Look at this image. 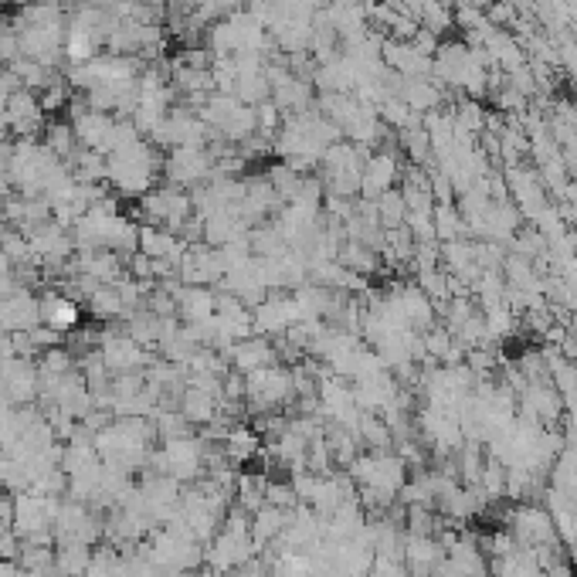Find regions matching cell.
Returning <instances> with one entry per match:
<instances>
[{"mask_svg":"<svg viewBox=\"0 0 577 577\" xmlns=\"http://www.w3.org/2000/svg\"><path fill=\"white\" fill-rule=\"evenodd\" d=\"M146 469L174 476L180 486H191V482H201L204 472H208V445L197 435L170 438V442H160L157 452H150Z\"/></svg>","mask_w":577,"mask_h":577,"instance_id":"277c9868","label":"cell"},{"mask_svg":"<svg viewBox=\"0 0 577 577\" xmlns=\"http://www.w3.org/2000/svg\"><path fill=\"white\" fill-rule=\"evenodd\" d=\"M258 554L252 540V513H245L241 506L228 510L221 530L214 533V540L204 547V567L218 577L235 574L238 567H245Z\"/></svg>","mask_w":577,"mask_h":577,"instance_id":"3957f363","label":"cell"},{"mask_svg":"<svg viewBox=\"0 0 577 577\" xmlns=\"http://www.w3.org/2000/svg\"><path fill=\"white\" fill-rule=\"evenodd\" d=\"M289 513L292 510H279V506H269V503L252 513V540H255L258 554L282 537V530H286V523H289Z\"/></svg>","mask_w":577,"mask_h":577,"instance_id":"cb8c5ba5","label":"cell"},{"mask_svg":"<svg viewBox=\"0 0 577 577\" xmlns=\"http://www.w3.org/2000/svg\"><path fill=\"white\" fill-rule=\"evenodd\" d=\"M401 180V160L398 150H374L364 160V180H360V197L377 201L381 194L394 191Z\"/></svg>","mask_w":577,"mask_h":577,"instance_id":"5bb4252c","label":"cell"},{"mask_svg":"<svg viewBox=\"0 0 577 577\" xmlns=\"http://www.w3.org/2000/svg\"><path fill=\"white\" fill-rule=\"evenodd\" d=\"M221 449L231 459V465H241V462H252L258 452H262V435L255 432V425H231Z\"/></svg>","mask_w":577,"mask_h":577,"instance_id":"83f0119b","label":"cell"},{"mask_svg":"<svg viewBox=\"0 0 577 577\" xmlns=\"http://www.w3.org/2000/svg\"><path fill=\"white\" fill-rule=\"evenodd\" d=\"M252 323L258 337H286L292 326L299 323V309L292 292H269V296L252 309Z\"/></svg>","mask_w":577,"mask_h":577,"instance_id":"30bf717a","label":"cell"},{"mask_svg":"<svg viewBox=\"0 0 577 577\" xmlns=\"http://www.w3.org/2000/svg\"><path fill=\"white\" fill-rule=\"evenodd\" d=\"M231 370H238V374H252V370H265V367H275L279 364V350H275V343H269V337H252L231 343V350L225 353Z\"/></svg>","mask_w":577,"mask_h":577,"instance_id":"e0dca14e","label":"cell"},{"mask_svg":"<svg viewBox=\"0 0 577 577\" xmlns=\"http://www.w3.org/2000/svg\"><path fill=\"white\" fill-rule=\"evenodd\" d=\"M187 241L177 231L157 228V225H140V252L146 258H163L170 265H180V258L187 255Z\"/></svg>","mask_w":577,"mask_h":577,"instance_id":"44dd1931","label":"cell"},{"mask_svg":"<svg viewBox=\"0 0 577 577\" xmlns=\"http://www.w3.org/2000/svg\"><path fill=\"white\" fill-rule=\"evenodd\" d=\"M4 116H7V123H11L14 140H41V133H45V126H48L38 96L28 89L11 92V99H7V106H4Z\"/></svg>","mask_w":577,"mask_h":577,"instance_id":"4fadbf2b","label":"cell"},{"mask_svg":"<svg viewBox=\"0 0 577 577\" xmlns=\"http://www.w3.org/2000/svg\"><path fill=\"white\" fill-rule=\"evenodd\" d=\"M72 275H89L99 286H116L126 275V258L109 252V248H89V252H75Z\"/></svg>","mask_w":577,"mask_h":577,"instance_id":"2e32d148","label":"cell"},{"mask_svg":"<svg viewBox=\"0 0 577 577\" xmlns=\"http://www.w3.org/2000/svg\"><path fill=\"white\" fill-rule=\"evenodd\" d=\"M126 333L133 337L136 343H140L143 350H150V353H157L160 350V337H163V316L157 313H150V309H136V313H129L126 316Z\"/></svg>","mask_w":577,"mask_h":577,"instance_id":"4316f807","label":"cell"},{"mask_svg":"<svg viewBox=\"0 0 577 577\" xmlns=\"http://www.w3.org/2000/svg\"><path fill=\"white\" fill-rule=\"evenodd\" d=\"M214 177V153L208 146H174L163 153L160 180L180 191H194V187L208 184Z\"/></svg>","mask_w":577,"mask_h":577,"instance_id":"8992f818","label":"cell"},{"mask_svg":"<svg viewBox=\"0 0 577 577\" xmlns=\"http://www.w3.org/2000/svg\"><path fill=\"white\" fill-rule=\"evenodd\" d=\"M347 476L357 486L364 510H384V506H394V499L401 496L404 482H408V462L391 452H360L350 462Z\"/></svg>","mask_w":577,"mask_h":577,"instance_id":"6da1fadb","label":"cell"},{"mask_svg":"<svg viewBox=\"0 0 577 577\" xmlns=\"http://www.w3.org/2000/svg\"><path fill=\"white\" fill-rule=\"evenodd\" d=\"M99 357L109 367V374H136L153 364V353L143 350L140 343L126 333V326L119 323H102V340H99Z\"/></svg>","mask_w":577,"mask_h":577,"instance_id":"52a82bcc","label":"cell"},{"mask_svg":"<svg viewBox=\"0 0 577 577\" xmlns=\"http://www.w3.org/2000/svg\"><path fill=\"white\" fill-rule=\"evenodd\" d=\"M177 411H180V415H184L187 421H191V425L208 428L211 421L221 415V398H218V394H211V391H204V387L187 384L184 394H180Z\"/></svg>","mask_w":577,"mask_h":577,"instance_id":"603a6c76","label":"cell"},{"mask_svg":"<svg viewBox=\"0 0 577 577\" xmlns=\"http://www.w3.org/2000/svg\"><path fill=\"white\" fill-rule=\"evenodd\" d=\"M62 499L58 496H38V493H17L14 496V530L21 540H31L38 533H51Z\"/></svg>","mask_w":577,"mask_h":577,"instance_id":"ba28073f","label":"cell"},{"mask_svg":"<svg viewBox=\"0 0 577 577\" xmlns=\"http://www.w3.org/2000/svg\"><path fill=\"white\" fill-rule=\"evenodd\" d=\"M0 577H28V574H24V567L17 561H4L0 557Z\"/></svg>","mask_w":577,"mask_h":577,"instance_id":"836d02e7","label":"cell"},{"mask_svg":"<svg viewBox=\"0 0 577 577\" xmlns=\"http://www.w3.org/2000/svg\"><path fill=\"white\" fill-rule=\"evenodd\" d=\"M445 561V547L435 537H415L404 533V567L411 577H432L435 567Z\"/></svg>","mask_w":577,"mask_h":577,"instance_id":"d6986e66","label":"cell"},{"mask_svg":"<svg viewBox=\"0 0 577 577\" xmlns=\"http://www.w3.org/2000/svg\"><path fill=\"white\" fill-rule=\"evenodd\" d=\"M116 126V116L109 113H99V109H85L72 119V129H75V140H79L82 150H99L109 157V133Z\"/></svg>","mask_w":577,"mask_h":577,"instance_id":"ffe728a7","label":"cell"},{"mask_svg":"<svg viewBox=\"0 0 577 577\" xmlns=\"http://www.w3.org/2000/svg\"><path fill=\"white\" fill-rule=\"evenodd\" d=\"M177 279L184 282V286H211V289L221 286V279H225V262H221V252L214 245L197 241V245L187 248V255L180 258Z\"/></svg>","mask_w":577,"mask_h":577,"instance_id":"8fae6325","label":"cell"},{"mask_svg":"<svg viewBox=\"0 0 577 577\" xmlns=\"http://www.w3.org/2000/svg\"><path fill=\"white\" fill-rule=\"evenodd\" d=\"M92 561V547L82 540H55V571L58 577H85Z\"/></svg>","mask_w":577,"mask_h":577,"instance_id":"484cf974","label":"cell"},{"mask_svg":"<svg viewBox=\"0 0 577 577\" xmlns=\"http://www.w3.org/2000/svg\"><path fill=\"white\" fill-rule=\"evenodd\" d=\"M292 401H296L292 370H286L282 364L245 374V404L255 415H279Z\"/></svg>","mask_w":577,"mask_h":577,"instance_id":"5b68a950","label":"cell"},{"mask_svg":"<svg viewBox=\"0 0 577 577\" xmlns=\"http://www.w3.org/2000/svg\"><path fill=\"white\" fill-rule=\"evenodd\" d=\"M38 370H41V384H55L62 381L65 374L79 370V357H75L65 343H58V347H51L38 357Z\"/></svg>","mask_w":577,"mask_h":577,"instance_id":"f1b7e54d","label":"cell"},{"mask_svg":"<svg viewBox=\"0 0 577 577\" xmlns=\"http://www.w3.org/2000/svg\"><path fill=\"white\" fill-rule=\"evenodd\" d=\"M14 4H24V7H28V4H38V0H14Z\"/></svg>","mask_w":577,"mask_h":577,"instance_id":"e575fe53","label":"cell"},{"mask_svg":"<svg viewBox=\"0 0 577 577\" xmlns=\"http://www.w3.org/2000/svg\"><path fill=\"white\" fill-rule=\"evenodd\" d=\"M163 157L153 150L146 140H136L126 150L109 153V170H106V184L113 187L119 197H133L140 201L146 191L157 187Z\"/></svg>","mask_w":577,"mask_h":577,"instance_id":"7a4b0ae2","label":"cell"},{"mask_svg":"<svg viewBox=\"0 0 577 577\" xmlns=\"http://www.w3.org/2000/svg\"><path fill=\"white\" fill-rule=\"evenodd\" d=\"M174 296H177L180 323L208 320V316H214V306H218V292H214L211 286H184V282L177 279Z\"/></svg>","mask_w":577,"mask_h":577,"instance_id":"7402d4cb","label":"cell"},{"mask_svg":"<svg viewBox=\"0 0 577 577\" xmlns=\"http://www.w3.org/2000/svg\"><path fill=\"white\" fill-rule=\"evenodd\" d=\"M41 143H45L58 160H65L68 167H72V160L79 157V150H82L79 140H75L72 123H48L45 133H41Z\"/></svg>","mask_w":577,"mask_h":577,"instance_id":"f546056e","label":"cell"},{"mask_svg":"<svg viewBox=\"0 0 577 577\" xmlns=\"http://www.w3.org/2000/svg\"><path fill=\"white\" fill-rule=\"evenodd\" d=\"M201 577H218V574H211V571H208V574H201Z\"/></svg>","mask_w":577,"mask_h":577,"instance_id":"d590c367","label":"cell"},{"mask_svg":"<svg viewBox=\"0 0 577 577\" xmlns=\"http://www.w3.org/2000/svg\"><path fill=\"white\" fill-rule=\"evenodd\" d=\"M41 323L51 326L55 333H62V337H68V333L82 326V306L62 289L41 292Z\"/></svg>","mask_w":577,"mask_h":577,"instance_id":"ac0fdd59","label":"cell"},{"mask_svg":"<svg viewBox=\"0 0 577 577\" xmlns=\"http://www.w3.org/2000/svg\"><path fill=\"white\" fill-rule=\"evenodd\" d=\"M34 326H41V296L17 286L0 299V333H31Z\"/></svg>","mask_w":577,"mask_h":577,"instance_id":"9a60e30c","label":"cell"},{"mask_svg":"<svg viewBox=\"0 0 577 577\" xmlns=\"http://www.w3.org/2000/svg\"><path fill=\"white\" fill-rule=\"evenodd\" d=\"M367 577H411L408 567H404L401 557H381L374 554V564H370V574Z\"/></svg>","mask_w":577,"mask_h":577,"instance_id":"d6a6232c","label":"cell"},{"mask_svg":"<svg viewBox=\"0 0 577 577\" xmlns=\"http://www.w3.org/2000/svg\"><path fill=\"white\" fill-rule=\"evenodd\" d=\"M0 377H4V391L11 404H38L41 398V370L38 360L28 357H11V360H0Z\"/></svg>","mask_w":577,"mask_h":577,"instance_id":"7c38bea8","label":"cell"},{"mask_svg":"<svg viewBox=\"0 0 577 577\" xmlns=\"http://www.w3.org/2000/svg\"><path fill=\"white\" fill-rule=\"evenodd\" d=\"M265 503L279 506V510H296L299 499H296V489H292V479H269L265 482Z\"/></svg>","mask_w":577,"mask_h":577,"instance_id":"1f68e13d","label":"cell"},{"mask_svg":"<svg viewBox=\"0 0 577 577\" xmlns=\"http://www.w3.org/2000/svg\"><path fill=\"white\" fill-rule=\"evenodd\" d=\"M85 309L96 323H126V303L116 286H99L96 292L85 296Z\"/></svg>","mask_w":577,"mask_h":577,"instance_id":"d4e9b609","label":"cell"},{"mask_svg":"<svg viewBox=\"0 0 577 577\" xmlns=\"http://www.w3.org/2000/svg\"><path fill=\"white\" fill-rule=\"evenodd\" d=\"M510 533L513 540L520 547H550L557 544V527H554V516H550L544 506H516V510L510 513Z\"/></svg>","mask_w":577,"mask_h":577,"instance_id":"9c48e42d","label":"cell"},{"mask_svg":"<svg viewBox=\"0 0 577 577\" xmlns=\"http://www.w3.org/2000/svg\"><path fill=\"white\" fill-rule=\"evenodd\" d=\"M374 204H377V214H381V228H404V221H408V201H404L401 187L381 194Z\"/></svg>","mask_w":577,"mask_h":577,"instance_id":"4dcf8cb0","label":"cell"}]
</instances>
